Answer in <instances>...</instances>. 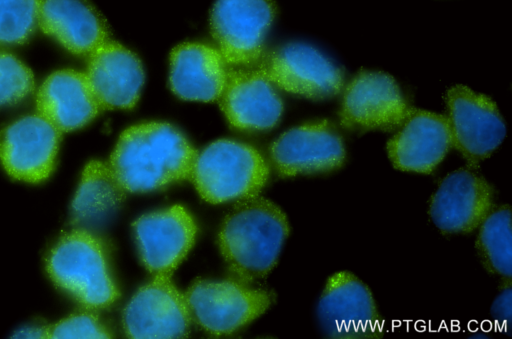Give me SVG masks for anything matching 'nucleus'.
Wrapping results in <instances>:
<instances>
[{
	"mask_svg": "<svg viewBox=\"0 0 512 339\" xmlns=\"http://www.w3.org/2000/svg\"><path fill=\"white\" fill-rule=\"evenodd\" d=\"M398 129L387 143V152L399 170L429 174L452 147L446 116L411 109Z\"/></svg>",
	"mask_w": 512,
	"mask_h": 339,
	"instance_id": "dca6fc26",
	"label": "nucleus"
},
{
	"mask_svg": "<svg viewBox=\"0 0 512 339\" xmlns=\"http://www.w3.org/2000/svg\"><path fill=\"white\" fill-rule=\"evenodd\" d=\"M494 189L467 169L448 174L429 204V215L444 233H469L494 210Z\"/></svg>",
	"mask_w": 512,
	"mask_h": 339,
	"instance_id": "2eb2a0df",
	"label": "nucleus"
},
{
	"mask_svg": "<svg viewBox=\"0 0 512 339\" xmlns=\"http://www.w3.org/2000/svg\"><path fill=\"white\" fill-rule=\"evenodd\" d=\"M184 295L192 319L214 335L235 332L261 315L273 302L270 292L232 280H199Z\"/></svg>",
	"mask_w": 512,
	"mask_h": 339,
	"instance_id": "423d86ee",
	"label": "nucleus"
},
{
	"mask_svg": "<svg viewBox=\"0 0 512 339\" xmlns=\"http://www.w3.org/2000/svg\"><path fill=\"white\" fill-rule=\"evenodd\" d=\"M323 333L337 339H371L382 336V322L369 287L349 271L333 273L317 305Z\"/></svg>",
	"mask_w": 512,
	"mask_h": 339,
	"instance_id": "39448f33",
	"label": "nucleus"
},
{
	"mask_svg": "<svg viewBox=\"0 0 512 339\" xmlns=\"http://www.w3.org/2000/svg\"><path fill=\"white\" fill-rule=\"evenodd\" d=\"M257 64L274 85L308 98L332 97L343 87L342 71L306 44H286L261 57Z\"/></svg>",
	"mask_w": 512,
	"mask_h": 339,
	"instance_id": "1a4fd4ad",
	"label": "nucleus"
},
{
	"mask_svg": "<svg viewBox=\"0 0 512 339\" xmlns=\"http://www.w3.org/2000/svg\"><path fill=\"white\" fill-rule=\"evenodd\" d=\"M109 330L90 313H77L49 326L48 338H110Z\"/></svg>",
	"mask_w": 512,
	"mask_h": 339,
	"instance_id": "a878e982",
	"label": "nucleus"
},
{
	"mask_svg": "<svg viewBox=\"0 0 512 339\" xmlns=\"http://www.w3.org/2000/svg\"><path fill=\"white\" fill-rule=\"evenodd\" d=\"M61 134L38 113L16 120L0 136L3 167L17 180L44 181L54 169Z\"/></svg>",
	"mask_w": 512,
	"mask_h": 339,
	"instance_id": "ddd939ff",
	"label": "nucleus"
},
{
	"mask_svg": "<svg viewBox=\"0 0 512 339\" xmlns=\"http://www.w3.org/2000/svg\"><path fill=\"white\" fill-rule=\"evenodd\" d=\"M46 266L53 282L87 308H106L119 297L98 234L79 228L66 233L51 249Z\"/></svg>",
	"mask_w": 512,
	"mask_h": 339,
	"instance_id": "7ed1b4c3",
	"label": "nucleus"
},
{
	"mask_svg": "<svg viewBox=\"0 0 512 339\" xmlns=\"http://www.w3.org/2000/svg\"><path fill=\"white\" fill-rule=\"evenodd\" d=\"M228 72V64L212 46L184 43L171 52L170 86L182 99L203 102L219 99Z\"/></svg>",
	"mask_w": 512,
	"mask_h": 339,
	"instance_id": "aec40b11",
	"label": "nucleus"
},
{
	"mask_svg": "<svg viewBox=\"0 0 512 339\" xmlns=\"http://www.w3.org/2000/svg\"><path fill=\"white\" fill-rule=\"evenodd\" d=\"M36 107L61 132L85 126L102 110L86 74L72 69L56 71L43 82Z\"/></svg>",
	"mask_w": 512,
	"mask_h": 339,
	"instance_id": "6ab92c4d",
	"label": "nucleus"
},
{
	"mask_svg": "<svg viewBox=\"0 0 512 339\" xmlns=\"http://www.w3.org/2000/svg\"><path fill=\"white\" fill-rule=\"evenodd\" d=\"M49 326H33L19 330L14 338H48Z\"/></svg>",
	"mask_w": 512,
	"mask_h": 339,
	"instance_id": "cd10ccee",
	"label": "nucleus"
},
{
	"mask_svg": "<svg viewBox=\"0 0 512 339\" xmlns=\"http://www.w3.org/2000/svg\"><path fill=\"white\" fill-rule=\"evenodd\" d=\"M196 156L172 125L150 122L120 135L108 165L127 192L144 193L190 178Z\"/></svg>",
	"mask_w": 512,
	"mask_h": 339,
	"instance_id": "f257e3e1",
	"label": "nucleus"
},
{
	"mask_svg": "<svg viewBox=\"0 0 512 339\" xmlns=\"http://www.w3.org/2000/svg\"><path fill=\"white\" fill-rule=\"evenodd\" d=\"M476 249L483 266L507 280L512 276L511 208L502 205L480 224Z\"/></svg>",
	"mask_w": 512,
	"mask_h": 339,
	"instance_id": "5701e85b",
	"label": "nucleus"
},
{
	"mask_svg": "<svg viewBox=\"0 0 512 339\" xmlns=\"http://www.w3.org/2000/svg\"><path fill=\"white\" fill-rule=\"evenodd\" d=\"M448 123L454 146L471 166L488 158L502 143L506 126L487 96L457 85L446 94Z\"/></svg>",
	"mask_w": 512,
	"mask_h": 339,
	"instance_id": "6e6552de",
	"label": "nucleus"
},
{
	"mask_svg": "<svg viewBox=\"0 0 512 339\" xmlns=\"http://www.w3.org/2000/svg\"><path fill=\"white\" fill-rule=\"evenodd\" d=\"M143 264L154 276H170L195 242L196 223L180 205L145 214L133 224Z\"/></svg>",
	"mask_w": 512,
	"mask_h": 339,
	"instance_id": "4468645a",
	"label": "nucleus"
},
{
	"mask_svg": "<svg viewBox=\"0 0 512 339\" xmlns=\"http://www.w3.org/2000/svg\"><path fill=\"white\" fill-rule=\"evenodd\" d=\"M33 89L31 70L15 56L0 53V107L20 102Z\"/></svg>",
	"mask_w": 512,
	"mask_h": 339,
	"instance_id": "393cba45",
	"label": "nucleus"
},
{
	"mask_svg": "<svg viewBox=\"0 0 512 339\" xmlns=\"http://www.w3.org/2000/svg\"><path fill=\"white\" fill-rule=\"evenodd\" d=\"M85 74L102 109L132 108L144 83L138 57L109 40L89 55Z\"/></svg>",
	"mask_w": 512,
	"mask_h": 339,
	"instance_id": "f3484780",
	"label": "nucleus"
},
{
	"mask_svg": "<svg viewBox=\"0 0 512 339\" xmlns=\"http://www.w3.org/2000/svg\"><path fill=\"white\" fill-rule=\"evenodd\" d=\"M268 167L252 146L221 139L197 154L190 179L212 204L257 196L268 179Z\"/></svg>",
	"mask_w": 512,
	"mask_h": 339,
	"instance_id": "20e7f679",
	"label": "nucleus"
},
{
	"mask_svg": "<svg viewBox=\"0 0 512 339\" xmlns=\"http://www.w3.org/2000/svg\"><path fill=\"white\" fill-rule=\"evenodd\" d=\"M288 235L285 213L273 202L254 196L243 199L228 213L218 243L229 268L247 281L272 270Z\"/></svg>",
	"mask_w": 512,
	"mask_h": 339,
	"instance_id": "f03ea898",
	"label": "nucleus"
},
{
	"mask_svg": "<svg viewBox=\"0 0 512 339\" xmlns=\"http://www.w3.org/2000/svg\"><path fill=\"white\" fill-rule=\"evenodd\" d=\"M274 17L272 0H217L211 11L210 28L226 63L257 64Z\"/></svg>",
	"mask_w": 512,
	"mask_h": 339,
	"instance_id": "0eeeda50",
	"label": "nucleus"
},
{
	"mask_svg": "<svg viewBox=\"0 0 512 339\" xmlns=\"http://www.w3.org/2000/svg\"><path fill=\"white\" fill-rule=\"evenodd\" d=\"M410 111L390 75L362 71L347 86L339 116L342 126L351 130L392 131L402 125Z\"/></svg>",
	"mask_w": 512,
	"mask_h": 339,
	"instance_id": "9d476101",
	"label": "nucleus"
},
{
	"mask_svg": "<svg viewBox=\"0 0 512 339\" xmlns=\"http://www.w3.org/2000/svg\"><path fill=\"white\" fill-rule=\"evenodd\" d=\"M511 303L512 293L511 284L509 283L506 289H504L495 299L492 306V314L497 321H500L501 323H504L505 321L510 322Z\"/></svg>",
	"mask_w": 512,
	"mask_h": 339,
	"instance_id": "bb28decb",
	"label": "nucleus"
},
{
	"mask_svg": "<svg viewBox=\"0 0 512 339\" xmlns=\"http://www.w3.org/2000/svg\"><path fill=\"white\" fill-rule=\"evenodd\" d=\"M219 99L227 120L242 130L271 129L283 112L275 85L260 70H229Z\"/></svg>",
	"mask_w": 512,
	"mask_h": 339,
	"instance_id": "a211bd4d",
	"label": "nucleus"
},
{
	"mask_svg": "<svg viewBox=\"0 0 512 339\" xmlns=\"http://www.w3.org/2000/svg\"><path fill=\"white\" fill-rule=\"evenodd\" d=\"M185 298L169 276H155L132 297L123 312V327L131 338H180L190 330Z\"/></svg>",
	"mask_w": 512,
	"mask_h": 339,
	"instance_id": "f8f14e48",
	"label": "nucleus"
},
{
	"mask_svg": "<svg viewBox=\"0 0 512 339\" xmlns=\"http://www.w3.org/2000/svg\"><path fill=\"white\" fill-rule=\"evenodd\" d=\"M42 0H0V44L26 42L39 26Z\"/></svg>",
	"mask_w": 512,
	"mask_h": 339,
	"instance_id": "b1692460",
	"label": "nucleus"
},
{
	"mask_svg": "<svg viewBox=\"0 0 512 339\" xmlns=\"http://www.w3.org/2000/svg\"><path fill=\"white\" fill-rule=\"evenodd\" d=\"M39 27L77 55L89 56L108 41L104 20L84 0H42Z\"/></svg>",
	"mask_w": 512,
	"mask_h": 339,
	"instance_id": "412c9836",
	"label": "nucleus"
},
{
	"mask_svg": "<svg viewBox=\"0 0 512 339\" xmlns=\"http://www.w3.org/2000/svg\"><path fill=\"white\" fill-rule=\"evenodd\" d=\"M280 176L327 173L340 168L346 151L341 134L327 120L308 122L283 133L271 146Z\"/></svg>",
	"mask_w": 512,
	"mask_h": 339,
	"instance_id": "9b49d317",
	"label": "nucleus"
},
{
	"mask_svg": "<svg viewBox=\"0 0 512 339\" xmlns=\"http://www.w3.org/2000/svg\"><path fill=\"white\" fill-rule=\"evenodd\" d=\"M126 192L108 164L90 161L83 170L72 201V224L75 228L98 234L116 215Z\"/></svg>",
	"mask_w": 512,
	"mask_h": 339,
	"instance_id": "4be33fe9",
	"label": "nucleus"
}]
</instances>
